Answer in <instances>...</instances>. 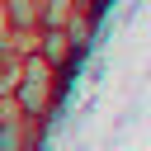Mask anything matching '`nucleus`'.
<instances>
[{"label":"nucleus","mask_w":151,"mask_h":151,"mask_svg":"<svg viewBox=\"0 0 151 151\" xmlns=\"http://www.w3.org/2000/svg\"><path fill=\"white\" fill-rule=\"evenodd\" d=\"M14 33H38V0H5Z\"/></svg>","instance_id":"nucleus-1"},{"label":"nucleus","mask_w":151,"mask_h":151,"mask_svg":"<svg viewBox=\"0 0 151 151\" xmlns=\"http://www.w3.org/2000/svg\"><path fill=\"white\" fill-rule=\"evenodd\" d=\"M76 14V0H38V28H61Z\"/></svg>","instance_id":"nucleus-2"}]
</instances>
